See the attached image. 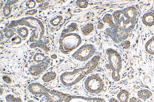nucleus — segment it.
I'll list each match as a JSON object with an SVG mask.
<instances>
[{"instance_id": "f257e3e1", "label": "nucleus", "mask_w": 154, "mask_h": 102, "mask_svg": "<svg viewBox=\"0 0 154 102\" xmlns=\"http://www.w3.org/2000/svg\"><path fill=\"white\" fill-rule=\"evenodd\" d=\"M100 60V56L96 55L91 59L84 66L62 72L59 75V81L66 87H72L96 69Z\"/></svg>"}, {"instance_id": "f03ea898", "label": "nucleus", "mask_w": 154, "mask_h": 102, "mask_svg": "<svg viewBox=\"0 0 154 102\" xmlns=\"http://www.w3.org/2000/svg\"><path fill=\"white\" fill-rule=\"evenodd\" d=\"M137 12L134 7H128L122 10L114 11L112 14L116 26L120 30L128 34L137 22Z\"/></svg>"}, {"instance_id": "7ed1b4c3", "label": "nucleus", "mask_w": 154, "mask_h": 102, "mask_svg": "<svg viewBox=\"0 0 154 102\" xmlns=\"http://www.w3.org/2000/svg\"><path fill=\"white\" fill-rule=\"evenodd\" d=\"M27 88L32 95L44 96L46 102H62L67 101L71 97L60 91L48 88L39 82H32Z\"/></svg>"}, {"instance_id": "20e7f679", "label": "nucleus", "mask_w": 154, "mask_h": 102, "mask_svg": "<svg viewBox=\"0 0 154 102\" xmlns=\"http://www.w3.org/2000/svg\"><path fill=\"white\" fill-rule=\"evenodd\" d=\"M82 43V39L78 34L61 33L58 42V49L63 54L68 55L79 46Z\"/></svg>"}, {"instance_id": "39448f33", "label": "nucleus", "mask_w": 154, "mask_h": 102, "mask_svg": "<svg viewBox=\"0 0 154 102\" xmlns=\"http://www.w3.org/2000/svg\"><path fill=\"white\" fill-rule=\"evenodd\" d=\"M108 63L105 67L112 70V77L113 80L119 81L121 80V72L122 69V60L121 56L115 49L108 48L106 50Z\"/></svg>"}, {"instance_id": "423d86ee", "label": "nucleus", "mask_w": 154, "mask_h": 102, "mask_svg": "<svg viewBox=\"0 0 154 102\" xmlns=\"http://www.w3.org/2000/svg\"><path fill=\"white\" fill-rule=\"evenodd\" d=\"M21 26L34 29H38L42 32L45 33V27L42 22L38 19L32 16L23 17L17 20H12L7 26V28H11Z\"/></svg>"}, {"instance_id": "0eeeda50", "label": "nucleus", "mask_w": 154, "mask_h": 102, "mask_svg": "<svg viewBox=\"0 0 154 102\" xmlns=\"http://www.w3.org/2000/svg\"><path fill=\"white\" fill-rule=\"evenodd\" d=\"M85 87L90 93L98 94L103 90L104 82L102 78L97 74H94L87 76L85 81Z\"/></svg>"}, {"instance_id": "6e6552de", "label": "nucleus", "mask_w": 154, "mask_h": 102, "mask_svg": "<svg viewBox=\"0 0 154 102\" xmlns=\"http://www.w3.org/2000/svg\"><path fill=\"white\" fill-rule=\"evenodd\" d=\"M96 51V47L91 44L81 46L72 55V58L81 62L87 61L92 59Z\"/></svg>"}, {"instance_id": "1a4fd4ad", "label": "nucleus", "mask_w": 154, "mask_h": 102, "mask_svg": "<svg viewBox=\"0 0 154 102\" xmlns=\"http://www.w3.org/2000/svg\"><path fill=\"white\" fill-rule=\"evenodd\" d=\"M106 29V33L115 43L121 42L127 38L128 34L125 33L117 28L116 25L110 26Z\"/></svg>"}, {"instance_id": "9d476101", "label": "nucleus", "mask_w": 154, "mask_h": 102, "mask_svg": "<svg viewBox=\"0 0 154 102\" xmlns=\"http://www.w3.org/2000/svg\"><path fill=\"white\" fill-rule=\"evenodd\" d=\"M51 59L41 63L31 64L29 67V72L33 76H38L45 72L50 65Z\"/></svg>"}, {"instance_id": "9b49d317", "label": "nucleus", "mask_w": 154, "mask_h": 102, "mask_svg": "<svg viewBox=\"0 0 154 102\" xmlns=\"http://www.w3.org/2000/svg\"><path fill=\"white\" fill-rule=\"evenodd\" d=\"M142 22L148 27L154 25V12L150 11L145 14L142 17Z\"/></svg>"}, {"instance_id": "f8f14e48", "label": "nucleus", "mask_w": 154, "mask_h": 102, "mask_svg": "<svg viewBox=\"0 0 154 102\" xmlns=\"http://www.w3.org/2000/svg\"><path fill=\"white\" fill-rule=\"evenodd\" d=\"M57 76V74L55 71H49L46 72L43 75L42 77V80L45 83H48L55 80Z\"/></svg>"}, {"instance_id": "ddd939ff", "label": "nucleus", "mask_w": 154, "mask_h": 102, "mask_svg": "<svg viewBox=\"0 0 154 102\" xmlns=\"http://www.w3.org/2000/svg\"><path fill=\"white\" fill-rule=\"evenodd\" d=\"M32 59L33 61L35 63H39L47 61L50 59V58L45 53H37L34 55Z\"/></svg>"}, {"instance_id": "4468645a", "label": "nucleus", "mask_w": 154, "mask_h": 102, "mask_svg": "<svg viewBox=\"0 0 154 102\" xmlns=\"http://www.w3.org/2000/svg\"><path fill=\"white\" fill-rule=\"evenodd\" d=\"M16 2L17 1H8L6 2L2 10L3 14L5 17H8L10 15L11 13V6L16 3Z\"/></svg>"}, {"instance_id": "2eb2a0df", "label": "nucleus", "mask_w": 154, "mask_h": 102, "mask_svg": "<svg viewBox=\"0 0 154 102\" xmlns=\"http://www.w3.org/2000/svg\"><path fill=\"white\" fill-rule=\"evenodd\" d=\"M94 25L92 23H88L81 28V31L85 36H88L94 31Z\"/></svg>"}, {"instance_id": "dca6fc26", "label": "nucleus", "mask_w": 154, "mask_h": 102, "mask_svg": "<svg viewBox=\"0 0 154 102\" xmlns=\"http://www.w3.org/2000/svg\"><path fill=\"white\" fill-rule=\"evenodd\" d=\"M137 94L139 98L143 100H146L152 97L153 94L151 91H150L149 89H143L138 91Z\"/></svg>"}, {"instance_id": "f3484780", "label": "nucleus", "mask_w": 154, "mask_h": 102, "mask_svg": "<svg viewBox=\"0 0 154 102\" xmlns=\"http://www.w3.org/2000/svg\"><path fill=\"white\" fill-rule=\"evenodd\" d=\"M17 33L18 36H20L22 38H26L29 36V30L27 27H19L17 29Z\"/></svg>"}, {"instance_id": "a211bd4d", "label": "nucleus", "mask_w": 154, "mask_h": 102, "mask_svg": "<svg viewBox=\"0 0 154 102\" xmlns=\"http://www.w3.org/2000/svg\"><path fill=\"white\" fill-rule=\"evenodd\" d=\"M130 93L127 90H122L117 94V98L119 102H128L129 98Z\"/></svg>"}, {"instance_id": "6ab92c4d", "label": "nucleus", "mask_w": 154, "mask_h": 102, "mask_svg": "<svg viewBox=\"0 0 154 102\" xmlns=\"http://www.w3.org/2000/svg\"><path fill=\"white\" fill-rule=\"evenodd\" d=\"M145 49L150 55H154V36L146 44Z\"/></svg>"}, {"instance_id": "aec40b11", "label": "nucleus", "mask_w": 154, "mask_h": 102, "mask_svg": "<svg viewBox=\"0 0 154 102\" xmlns=\"http://www.w3.org/2000/svg\"><path fill=\"white\" fill-rule=\"evenodd\" d=\"M63 20V17L61 15H57L54 16V17L52 18L49 21V22L50 24L52 26L56 27L59 26Z\"/></svg>"}, {"instance_id": "412c9836", "label": "nucleus", "mask_w": 154, "mask_h": 102, "mask_svg": "<svg viewBox=\"0 0 154 102\" xmlns=\"http://www.w3.org/2000/svg\"><path fill=\"white\" fill-rule=\"evenodd\" d=\"M77 24L75 22H72L71 23L66 26V27L62 30V33L67 34L72 33L77 29Z\"/></svg>"}, {"instance_id": "4be33fe9", "label": "nucleus", "mask_w": 154, "mask_h": 102, "mask_svg": "<svg viewBox=\"0 0 154 102\" xmlns=\"http://www.w3.org/2000/svg\"><path fill=\"white\" fill-rule=\"evenodd\" d=\"M5 100L6 102H23L21 98L15 97L12 94H8L6 95Z\"/></svg>"}, {"instance_id": "5701e85b", "label": "nucleus", "mask_w": 154, "mask_h": 102, "mask_svg": "<svg viewBox=\"0 0 154 102\" xmlns=\"http://www.w3.org/2000/svg\"><path fill=\"white\" fill-rule=\"evenodd\" d=\"M102 20H103V22H104L105 23L108 24L109 26V27L112 26L115 24V23L113 22L112 16L111 14H106L102 18Z\"/></svg>"}, {"instance_id": "b1692460", "label": "nucleus", "mask_w": 154, "mask_h": 102, "mask_svg": "<svg viewBox=\"0 0 154 102\" xmlns=\"http://www.w3.org/2000/svg\"><path fill=\"white\" fill-rule=\"evenodd\" d=\"M3 32H4L5 37L9 39L14 38V32L11 28H5L3 30Z\"/></svg>"}, {"instance_id": "393cba45", "label": "nucleus", "mask_w": 154, "mask_h": 102, "mask_svg": "<svg viewBox=\"0 0 154 102\" xmlns=\"http://www.w3.org/2000/svg\"><path fill=\"white\" fill-rule=\"evenodd\" d=\"M76 4L79 8L81 9H86L89 5L88 2L87 1H77Z\"/></svg>"}, {"instance_id": "a878e982", "label": "nucleus", "mask_w": 154, "mask_h": 102, "mask_svg": "<svg viewBox=\"0 0 154 102\" xmlns=\"http://www.w3.org/2000/svg\"><path fill=\"white\" fill-rule=\"evenodd\" d=\"M36 1H28L26 2V6L29 10L34 9L36 6Z\"/></svg>"}, {"instance_id": "bb28decb", "label": "nucleus", "mask_w": 154, "mask_h": 102, "mask_svg": "<svg viewBox=\"0 0 154 102\" xmlns=\"http://www.w3.org/2000/svg\"><path fill=\"white\" fill-rule=\"evenodd\" d=\"M11 41L14 44H20L22 43V39L20 36L17 35V36H14V38H11Z\"/></svg>"}, {"instance_id": "cd10ccee", "label": "nucleus", "mask_w": 154, "mask_h": 102, "mask_svg": "<svg viewBox=\"0 0 154 102\" xmlns=\"http://www.w3.org/2000/svg\"><path fill=\"white\" fill-rule=\"evenodd\" d=\"M37 12H38V10H37V9H32V10H29L26 11V13H25V15H34L37 14Z\"/></svg>"}, {"instance_id": "c85d7f7f", "label": "nucleus", "mask_w": 154, "mask_h": 102, "mask_svg": "<svg viewBox=\"0 0 154 102\" xmlns=\"http://www.w3.org/2000/svg\"><path fill=\"white\" fill-rule=\"evenodd\" d=\"M2 79L3 81L6 83L10 84L12 83V80L10 76H2Z\"/></svg>"}, {"instance_id": "c756f323", "label": "nucleus", "mask_w": 154, "mask_h": 102, "mask_svg": "<svg viewBox=\"0 0 154 102\" xmlns=\"http://www.w3.org/2000/svg\"><path fill=\"white\" fill-rule=\"evenodd\" d=\"M121 46L123 47L125 49H128L131 46V43L128 40L124 41L121 43Z\"/></svg>"}, {"instance_id": "7c9ffc66", "label": "nucleus", "mask_w": 154, "mask_h": 102, "mask_svg": "<svg viewBox=\"0 0 154 102\" xmlns=\"http://www.w3.org/2000/svg\"><path fill=\"white\" fill-rule=\"evenodd\" d=\"M98 28L99 29H102L104 27V24L102 23V22H99L98 24Z\"/></svg>"}, {"instance_id": "2f4dec72", "label": "nucleus", "mask_w": 154, "mask_h": 102, "mask_svg": "<svg viewBox=\"0 0 154 102\" xmlns=\"http://www.w3.org/2000/svg\"><path fill=\"white\" fill-rule=\"evenodd\" d=\"M57 57H58V56L56 53H53V54H52V55H51V56H50V58L54 59V60L57 59Z\"/></svg>"}, {"instance_id": "473e14b6", "label": "nucleus", "mask_w": 154, "mask_h": 102, "mask_svg": "<svg viewBox=\"0 0 154 102\" xmlns=\"http://www.w3.org/2000/svg\"><path fill=\"white\" fill-rule=\"evenodd\" d=\"M137 98H135V97H132V98H131L130 100H129V102H137Z\"/></svg>"}, {"instance_id": "72a5a7b5", "label": "nucleus", "mask_w": 154, "mask_h": 102, "mask_svg": "<svg viewBox=\"0 0 154 102\" xmlns=\"http://www.w3.org/2000/svg\"><path fill=\"white\" fill-rule=\"evenodd\" d=\"M109 102H119L118 100H116V99L114 98H112L109 100Z\"/></svg>"}, {"instance_id": "f704fd0d", "label": "nucleus", "mask_w": 154, "mask_h": 102, "mask_svg": "<svg viewBox=\"0 0 154 102\" xmlns=\"http://www.w3.org/2000/svg\"><path fill=\"white\" fill-rule=\"evenodd\" d=\"M43 1H39V0H38V1H36V2H38V3H41V2H43Z\"/></svg>"}, {"instance_id": "c9c22d12", "label": "nucleus", "mask_w": 154, "mask_h": 102, "mask_svg": "<svg viewBox=\"0 0 154 102\" xmlns=\"http://www.w3.org/2000/svg\"><path fill=\"white\" fill-rule=\"evenodd\" d=\"M27 102H35V101H33V100H28Z\"/></svg>"}, {"instance_id": "e433bc0d", "label": "nucleus", "mask_w": 154, "mask_h": 102, "mask_svg": "<svg viewBox=\"0 0 154 102\" xmlns=\"http://www.w3.org/2000/svg\"><path fill=\"white\" fill-rule=\"evenodd\" d=\"M137 102H143V101H141L140 100H137Z\"/></svg>"}]
</instances>
